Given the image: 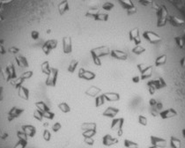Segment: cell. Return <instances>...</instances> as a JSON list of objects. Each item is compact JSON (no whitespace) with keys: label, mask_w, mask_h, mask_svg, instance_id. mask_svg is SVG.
Listing matches in <instances>:
<instances>
[{"label":"cell","mask_w":185,"mask_h":148,"mask_svg":"<svg viewBox=\"0 0 185 148\" xmlns=\"http://www.w3.org/2000/svg\"><path fill=\"white\" fill-rule=\"evenodd\" d=\"M56 44H57V41H46L43 46H42V50L43 52L46 54V55H49V52L51 49H53L54 48H56Z\"/></svg>","instance_id":"5b68a950"},{"label":"cell","mask_w":185,"mask_h":148,"mask_svg":"<svg viewBox=\"0 0 185 148\" xmlns=\"http://www.w3.org/2000/svg\"><path fill=\"white\" fill-rule=\"evenodd\" d=\"M78 76L79 78L84 79H93L95 78V74L94 72H91V71H86L84 69H80L79 71V73H78Z\"/></svg>","instance_id":"8992f818"},{"label":"cell","mask_w":185,"mask_h":148,"mask_svg":"<svg viewBox=\"0 0 185 148\" xmlns=\"http://www.w3.org/2000/svg\"><path fill=\"white\" fill-rule=\"evenodd\" d=\"M61 128H62V125L60 124V123H54L53 126H52V130H53L54 132H58Z\"/></svg>","instance_id":"e0dca14e"},{"label":"cell","mask_w":185,"mask_h":148,"mask_svg":"<svg viewBox=\"0 0 185 148\" xmlns=\"http://www.w3.org/2000/svg\"><path fill=\"white\" fill-rule=\"evenodd\" d=\"M58 76V70L56 69V68H51V71L48 75V78H47L46 82H45L46 86L50 87H56Z\"/></svg>","instance_id":"6da1fadb"},{"label":"cell","mask_w":185,"mask_h":148,"mask_svg":"<svg viewBox=\"0 0 185 148\" xmlns=\"http://www.w3.org/2000/svg\"><path fill=\"white\" fill-rule=\"evenodd\" d=\"M41 71L44 73V74H47V75H49V73H50V71H51V68L49 67V62H44L42 64H41Z\"/></svg>","instance_id":"7c38bea8"},{"label":"cell","mask_w":185,"mask_h":148,"mask_svg":"<svg viewBox=\"0 0 185 148\" xmlns=\"http://www.w3.org/2000/svg\"><path fill=\"white\" fill-rule=\"evenodd\" d=\"M6 75H7V81H10L11 79H14L16 78V71L13 65L8 66L6 68Z\"/></svg>","instance_id":"ba28073f"},{"label":"cell","mask_w":185,"mask_h":148,"mask_svg":"<svg viewBox=\"0 0 185 148\" xmlns=\"http://www.w3.org/2000/svg\"><path fill=\"white\" fill-rule=\"evenodd\" d=\"M34 117L36 119V120H38V121H41L42 118H43V113H42L41 110H39V109H36V110L35 111Z\"/></svg>","instance_id":"5bb4252c"},{"label":"cell","mask_w":185,"mask_h":148,"mask_svg":"<svg viewBox=\"0 0 185 148\" xmlns=\"http://www.w3.org/2000/svg\"><path fill=\"white\" fill-rule=\"evenodd\" d=\"M19 140L13 148H26L28 146V136L23 131H18Z\"/></svg>","instance_id":"7a4b0ae2"},{"label":"cell","mask_w":185,"mask_h":148,"mask_svg":"<svg viewBox=\"0 0 185 148\" xmlns=\"http://www.w3.org/2000/svg\"><path fill=\"white\" fill-rule=\"evenodd\" d=\"M58 108L59 109H60L62 112H64V113H68V112L71 111L70 106H69L67 103H65V102H61V103H59Z\"/></svg>","instance_id":"4fadbf2b"},{"label":"cell","mask_w":185,"mask_h":148,"mask_svg":"<svg viewBox=\"0 0 185 148\" xmlns=\"http://www.w3.org/2000/svg\"><path fill=\"white\" fill-rule=\"evenodd\" d=\"M31 37L33 38L34 40H37L38 37H39V33L37 31H33L31 33Z\"/></svg>","instance_id":"ac0fdd59"},{"label":"cell","mask_w":185,"mask_h":148,"mask_svg":"<svg viewBox=\"0 0 185 148\" xmlns=\"http://www.w3.org/2000/svg\"><path fill=\"white\" fill-rule=\"evenodd\" d=\"M21 130L29 138H34L36 134V129L35 126L31 125V124H25L22 125L21 127Z\"/></svg>","instance_id":"277c9868"},{"label":"cell","mask_w":185,"mask_h":148,"mask_svg":"<svg viewBox=\"0 0 185 148\" xmlns=\"http://www.w3.org/2000/svg\"><path fill=\"white\" fill-rule=\"evenodd\" d=\"M35 106L37 107V109L41 110L42 113L44 112H47V111H49V108L43 102V101H39V102H36L35 103Z\"/></svg>","instance_id":"8fae6325"},{"label":"cell","mask_w":185,"mask_h":148,"mask_svg":"<svg viewBox=\"0 0 185 148\" xmlns=\"http://www.w3.org/2000/svg\"><path fill=\"white\" fill-rule=\"evenodd\" d=\"M24 109L21 108H17V107H13L12 109H10V111L8 112V120L9 121H12L13 119L18 118L20 116L23 114Z\"/></svg>","instance_id":"3957f363"},{"label":"cell","mask_w":185,"mask_h":148,"mask_svg":"<svg viewBox=\"0 0 185 148\" xmlns=\"http://www.w3.org/2000/svg\"><path fill=\"white\" fill-rule=\"evenodd\" d=\"M77 65H78V62H75V61H72V62L71 63V64H70V66H69L68 71H71V72H73V71H75V69H76V67H77Z\"/></svg>","instance_id":"9a60e30c"},{"label":"cell","mask_w":185,"mask_h":148,"mask_svg":"<svg viewBox=\"0 0 185 148\" xmlns=\"http://www.w3.org/2000/svg\"><path fill=\"white\" fill-rule=\"evenodd\" d=\"M16 60H17L18 64L20 65V67H22V68H26V67H28V66H29V64H28V60H27V58H26L25 57H23V56H20L19 58H16Z\"/></svg>","instance_id":"30bf717a"},{"label":"cell","mask_w":185,"mask_h":148,"mask_svg":"<svg viewBox=\"0 0 185 148\" xmlns=\"http://www.w3.org/2000/svg\"><path fill=\"white\" fill-rule=\"evenodd\" d=\"M19 96L23 100H28L29 99V90L26 88L25 87H20L19 88Z\"/></svg>","instance_id":"9c48e42d"},{"label":"cell","mask_w":185,"mask_h":148,"mask_svg":"<svg viewBox=\"0 0 185 148\" xmlns=\"http://www.w3.org/2000/svg\"><path fill=\"white\" fill-rule=\"evenodd\" d=\"M118 112H119L118 109L113 108V107H109L103 112V116L107 117H114L118 114Z\"/></svg>","instance_id":"52a82bcc"},{"label":"cell","mask_w":185,"mask_h":148,"mask_svg":"<svg viewBox=\"0 0 185 148\" xmlns=\"http://www.w3.org/2000/svg\"><path fill=\"white\" fill-rule=\"evenodd\" d=\"M2 91H3V89H2V87H0V101L3 99V97H2Z\"/></svg>","instance_id":"d6986e66"},{"label":"cell","mask_w":185,"mask_h":148,"mask_svg":"<svg viewBox=\"0 0 185 148\" xmlns=\"http://www.w3.org/2000/svg\"><path fill=\"white\" fill-rule=\"evenodd\" d=\"M43 138L46 141H49L50 140L51 134H50V132L49 131V130H44V131H43Z\"/></svg>","instance_id":"2e32d148"}]
</instances>
